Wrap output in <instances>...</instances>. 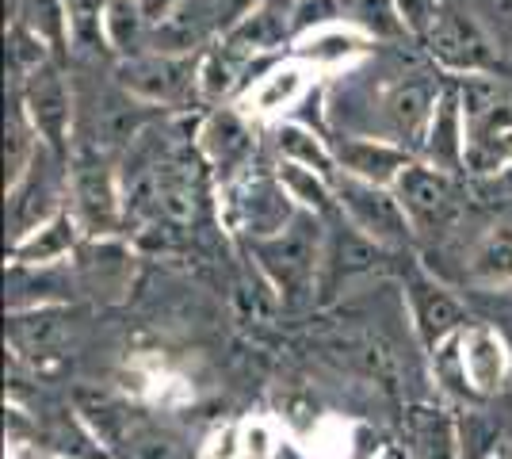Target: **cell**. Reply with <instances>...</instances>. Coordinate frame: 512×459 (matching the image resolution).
Segmentation results:
<instances>
[{
  "mask_svg": "<svg viewBox=\"0 0 512 459\" xmlns=\"http://www.w3.org/2000/svg\"><path fill=\"white\" fill-rule=\"evenodd\" d=\"M69 211L77 215L85 238H115L123 226V184L107 153L81 142L69 153Z\"/></svg>",
  "mask_w": 512,
  "mask_h": 459,
  "instance_id": "277c9868",
  "label": "cell"
},
{
  "mask_svg": "<svg viewBox=\"0 0 512 459\" xmlns=\"http://www.w3.org/2000/svg\"><path fill=\"white\" fill-rule=\"evenodd\" d=\"M337 20H344V0H295L287 12L291 35H306V31H318Z\"/></svg>",
  "mask_w": 512,
  "mask_h": 459,
  "instance_id": "f546056e",
  "label": "cell"
},
{
  "mask_svg": "<svg viewBox=\"0 0 512 459\" xmlns=\"http://www.w3.org/2000/svg\"><path fill=\"white\" fill-rule=\"evenodd\" d=\"M337 215L352 230H360L367 241H375L386 253H402L413 245V222H409L402 199L394 196V188L383 184H367L356 176L337 173Z\"/></svg>",
  "mask_w": 512,
  "mask_h": 459,
  "instance_id": "5b68a950",
  "label": "cell"
},
{
  "mask_svg": "<svg viewBox=\"0 0 512 459\" xmlns=\"http://www.w3.org/2000/svg\"><path fill=\"white\" fill-rule=\"evenodd\" d=\"M325 219L314 211H302L287 222V230H279L276 238L249 241L256 268L264 272V280L283 295V303H306L321 287V268H325Z\"/></svg>",
  "mask_w": 512,
  "mask_h": 459,
  "instance_id": "7a4b0ae2",
  "label": "cell"
},
{
  "mask_svg": "<svg viewBox=\"0 0 512 459\" xmlns=\"http://www.w3.org/2000/svg\"><path fill=\"white\" fill-rule=\"evenodd\" d=\"M463 150H467V119H463V96H459V85L444 81L440 88V100H436V111H432V123H428V138L425 150H421V161L444 169V173H467L463 169Z\"/></svg>",
  "mask_w": 512,
  "mask_h": 459,
  "instance_id": "44dd1931",
  "label": "cell"
},
{
  "mask_svg": "<svg viewBox=\"0 0 512 459\" xmlns=\"http://www.w3.org/2000/svg\"><path fill=\"white\" fill-rule=\"evenodd\" d=\"M150 39H153V27L138 0H107L104 46L119 62L138 58V54H150Z\"/></svg>",
  "mask_w": 512,
  "mask_h": 459,
  "instance_id": "4316f807",
  "label": "cell"
},
{
  "mask_svg": "<svg viewBox=\"0 0 512 459\" xmlns=\"http://www.w3.org/2000/svg\"><path fill=\"white\" fill-rule=\"evenodd\" d=\"M440 88L444 81L440 77H428V73H409L402 81L386 85L371 108V131L375 138H386V142H398L406 146L409 153L425 150L428 138V123H432V111H436V100H440Z\"/></svg>",
  "mask_w": 512,
  "mask_h": 459,
  "instance_id": "8992f818",
  "label": "cell"
},
{
  "mask_svg": "<svg viewBox=\"0 0 512 459\" xmlns=\"http://www.w3.org/2000/svg\"><path fill=\"white\" fill-rule=\"evenodd\" d=\"M195 146H199V157H203L222 180H234V176L253 169V165H249L256 153L253 119L241 108L218 104L214 111L203 115V123H199V131H195Z\"/></svg>",
  "mask_w": 512,
  "mask_h": 459,
  "instance_id": "4fadbf2b",
  "label": "cell"
},
{
  "mask_svg": "<svg viewBox=\"0 0 512 459\" xmlns=\"http://www.w3.org/2000/svg\"><path fill=\"white\" fill-rule=\"evenodd\" d=\"M428 50L463 77H490L497 69V58L490 54L482 31L459 12H436V20L428 27Z\"/></svg>",
  "mask_w": 512,
  "mask_h": 459,
  "instance_id": "ac0fdd59",
  "label": "cell"
},
{
  "mask_svg": "<svg viewBox=\"0 0 512 459\" xmlns=\"http://www.w3.org/2000/svg\"><path fill=\"white\" fill-rule=\"evenodd\" d=\"M249 66H253V50L237 46L234 39L222 35V43L199 54V100L207 104H226L237 88L249 85Z\"/></svg>",
  "mask_w": 512,
  "mask_h": 459,
  "instance_id": "cb8c5ba5",
  "label": "cell"
},
{
  "mask_svg": "<svg viewBox=\"0 0 512 459\" xmlns=\"http://www.w3.org/2000/svg\"><path fill=\"white\" fill-rule=\"evenodd\" d=\"M371 35L360 31L356 23H325L318 31H306L295 39L291 46V58H299L306 66L314 69H341V66H352V62H360L371 54Z\"/></svg>",
  "mask_w": 512,
  "mask_h": 459,
  "instance_id": "7402d4cb",
  "label": "cell"
},
{
  "mask_svg": "<svg viewBox=\"0 0 512 459\" xmlns=\"http://www.w3.org/2000/svg\"><path fill=\"white\" fill-rule=\"evenodd\" d=\"M406 310L417 345L436 356L448 341H455L470 326L467 306L459 303L444 284H436L425 272H413L406 280Z\"/></svg>",
  "mask_w": 512,
  "mask_h": 459,
  "instance_id": "7c38bea8",
  "label": "cell"
},
{
  "mask_svg": "<svg viewBox=\"0 0 512 459\" xmlns=\"http://www.w3.org/2000/svg\"><path fill=\"white\" fill-rule=\"evenodd\" d=\"M310 88V66L299 62V58H287V62H276V66L264 69V77H256L253 85L245 88L241 104L237 108L245 111L249 119H268V123H283V115L299 104Z\"/></svg>",
  "mask_w": 512,
  "mask_h": 459,
  "instance_id": "d6986e66",
  "label": "cell"
},
{
  "mask_svg": "<svg viewBox=\"0 0 512 459\" xmlns=\"http://www.w3.org/2000/svg\"><path fill=\"white\" fill-rule=\"evenodd\" d=\"M276 459H314V456H310V452L302 448V440H295V437H279Z\"/></svg>",
  "mask_w": 512,
  "mask_h": 459,
  "instance_id": "4dcf8cb0",
  "label": "cell"
},
{
  "mask_svg": "<svg viewBox=\"0 0 512 459\" xmlns=\"http://www.w3.org/2000/svg\"><path fill=\"white\" fill-rule=\"evenodd\" d=\"M463 119H467V150L463 169L490 180L512 165V88L497 77H463Z\"/></svg>",
  "mask_w": 512,
  "mask_h": 459,
  "instance_id": "3957f363",
  "label": "cell"
},
{
  "mask_svg": "<svg viewBox=\"0 0 512 459\" xmlns=\"http://www.w3.org/2000/svg\"><path fill=\"white\" fill-rule=\"evenodd\" d=\"M73 276L85 295L100 303H119L134 276V257L119 238H85L73 257Z\"/></svg>",
  "mask_w": 512,
  "mask_h": 459,
  "instance_id": "2e32d148",
  "label": "cell"
},
{
  "mask_svg": "<svg viewBox=\"0 0 512 459\" xmlns=\"http://www.w3.org/2000/svg\"><path fill=\"white\" fill-rule=\"evenodd\" d=\"M65 199H69V161L43 146L20 184L8 188V245L23 241L54 215H62Z\"/></svg>",
  "mask_w": 512,
  "mask_h": 459,
  "instance_id": "52a82bcc",
  "label": "cell"
},
{
  "mask_svg": "<svg viewBox=\"0 0 512 459\" xmlns=\"http://www.w3.org/2000/svg\"><path fill=\"white\" fill-rule=\"evenodd\" d=\"M12 92L23 100V111L35 123L46 150L69 161V153H73V88L58 62H43L39 69H31Z\"/></svg>",
  "mask_w": 512,
  "mask_h": 459,
  "instance_id": "30bf717a",
  "label": "cell"
},
{
  "mask_svg": "<svg viewBox=\"0 0 512 459\" xmlns=\"http://www.w3.org/2000/svg\"><path fill=\"white\" fill-rule=\"evenodd\" d=\"M276 176L295 207L314 211L321 219H329L337 211V184L329 176L314 173V169H302V165H291V161H279Z\"/></svg>",
  "mask_w": 512,
  "mask_h": 459,
  "instance_id": "83f0119b",
  "label": "cell"
},
{
  "mask_svg": "<svg viewBox=\"0 0 512 459\" xmlns=\"http://www.w3.org/2000/svg\"><path fill=\"white\" fill-rule=\"evenodd\" d=\"M467 280L482 291H509L512 287V226L497 222L467 253Z\"/></svg>",
  "mask_w": 512,
  "mask_h": 459,
  "instance_id": "d4e9b609",
  "label": "cell"
},
{
  "mask_svg": "<svg viewBox=\"0 0 512 459\" xmlns=\"http://www.w3.org/2000/svg\"><path fill=\"white\" fill-rule=\"evenodd\" d=\"M490 188L493 192H505V196L512 199V165L509 169H501L497 176H490Z\"/></svg>",
  "mask_w": 512,
  "mask_h": 459,
  "instance_id": "1f68e13d",
  "label": "cell"
},
{
  "mask_svg": "<svg viewBox=\"0 0 512 459\" xmlns=\"http://www.w3.org/2000/svg\"><path fill=\"white\" fill-rule=\"evenodd\" d=\"M115 81L150 108H184L192 96H199V58L150 50L119 62Z\"/></svg>",
  "mask_w": 512,
  "mask_h": 459,
  "instance_id": "9c48e42d",
  "label": "cell"
},
{
  "mask_svg": "<svg viewBox=\"0 0 512 459\" xmlns=\"http://www.w3.org/2000/svg\"><path fill=\"white\" fill-rule=\"evenodd\" d=\"M222 199H226V219L237 234H245V241L276 238L279 230H287V222L299 215V207L283 192L276 173L268 176L249 169V173L234 176V180H226Z\"/></svg>",
  "mask_w": 512,
  "mask_h": 459,
  "instance_id": "ba28073f",
  "label": "cell"
},
{
  "mask_svg": "<svg viewBox=\"0 0 512 459\" xmlns=\"http://www.w3.org/2000/svg\"><path fill=\"white\" fill-rule=\"evenodd\" d=\"M77 417L85 421L88 437L111 459H195V448L180 425L161 414L138 410L115 394H81Z\"/></svg>",
  "mask_w": 512,
  "mask_h": 459,
  "instance_id": "6da1fadb",
  "label": "cell"
},
{
  "mask_svg": "<svg viewBox=\"0 0 512 459\" xmlns=\"http://www.w3.org/2000/svg\"><path fill=\"white\" fill-rule=\"evenodd\" d=\"M375 459H398V456H394V452H379Z\"/></svg>",
  "mask_w": 512,
  "mask_h": 459,
  "instance_id": "d6a6232c",
  "label": "cell"
},
{
  "mask_svg": "<svg viewBox=\"0 0 512 459\" xmlns=\"http://www.w3.org/2000/svg\"><path fill=\"white\" fill-rule=\"evenodd\" d=\"M272 146H276L279 161H291L302 169H314V173L337 180V157H333V142L321 138L314 127L295 123V119H283L272 127Z\"/></svg>",
  "mask_w": 512,
  "mask_h": 459,
  "instance_id": "484cf974",
  "label": "cell"
},
{
  "mask_svg": "<svg viewBox=\"0 0 512 459\" xmlns=\"http://www.w3.org/2000/svg\"><path fill=\"white\" fill-rule=\"evenodd\" d=\"M402 437L409 459H463L459 425L444 406H409Z\"/></svg>",
  "mask_w": 512,
  "mask_h": 459,
  "instance_id": "603a6c76",
  "label": "cell"
},
{
  "mask_svg": "<svg viewBox=\"0 0 512 459\" xmlns=\"http://www.w3.org/2000/svg\"><path fill=\"white\" fill-rule=\"evenodd\" d=\"M85 241V230L77 215L65 207L62 215L43 222L39 230H31L23 241L8 245V268H54V264H69L77 257Z\"/></svg>",
  "mask_w": 512,
  "mask_h": 459,
  "instance_id": "ffe728a7",
  "label": "cell"
},
{
  "mask_svg": "<svg viewBox=\"0 0 512 459\" xmlns=\"http://www.w3.org/2000/svg\"><path fill=\"white\" fill-rule=\"evenodd\" d=\"M490 459H509V456H505V452H493V456Z\"/></svg>",
  "mask_w": 512,
  "mask_h": 459,
  "instance_id": "836d02e7",
  "label": "cell"
},
{
  "mask_svg": "<svg viewBox=\"0 0 512 459\" xmlns=\"http://www.w3.org/2000/svg\"><path fill=\"white\" fill-rule=\"evenodd\" d=\"M73 341V322L69 306H27V310H8V345L20 360H54L62 356Z\"/></svg>",
  "mask_w": 512,
  "mask_h": 459,
  "instance_id": "e0dca14e",
  "label": "cell"
},
{
  "mask_svg": "<svg viewBox=\"0 0 512 459\" xmlns=\"http://www.w3.org/2000/svg\"><path fill=\"white\" fill-rule=\"evenodd\" d=\"M50 459H73V456H50Z\"/></svg>",
  "mask_w": 512,
  "mask_h": 459,
  "instance_id": "e575fe53",
  "label": "cell"
},
{
  "mask_svg": "<svg viewBox=\"0 0 512 459\" xmlns=\"http://www.w3.org/2000/svg\"><path fill=\"white\" fill-rule=\"evenodd\" d=\"M279 437L268 417H249L237 425V456L241 459H276Z\"/></svg>",
  "mask_w": 512,
  "mask_h": 459,
  "instance_id": "f1b7e54d",
  "label": "cell"
},
{
  "mask_svg": "<svg viewBox=\"0 0 512 459\" xmlns=\"http://www.w3.org/2000/svg\"><path fill=\"white\" fill-rule=\"evenodd\" d=\"M459 368L474 398H493L512 379V349L505 333L486 322H470L459 333Z\"/></svg>",
  "mask_w": 512,
  "mask_h": 459,
  "instance_id": "5bb4252c",
  "label": "cell"
},
{
  "mask_svg": "<svg viewBox=\"0 0 512 459\" xmlns=\"http://www.w3.org/2000/svg\"><path fill=\"white\" fill-rule=\"evenodd\" d=\"M329 142H333V157H337V173L367 180V184H383V188H394L398 176L417 161V153H409L398 142L375 138V134L341 131Z\"/></svg>",
  "mask_w": 512,
  "mask_h": 459,
  "instance_id": "9a60e30c",
  "label": "cell"
},
{
  "mask_svg": "<svg viewBox=\"0 0 512 459\" xmlns=\"http://www.w3.org/2000/svg\"><path fill=\"white\" fill-rule=\"evenodd\" d=\"M394 196L402 199L409 222L417 234H436V230H448L451 222L459 219V184H455V173H444L428 161H413L406 173L398 176L394 184Z\"/></svg>",
  "mask_w": 512,
  "mask_h": 459,
  "instance_id": "8fae6325",
  "label": "cell"
}]
</instances>
